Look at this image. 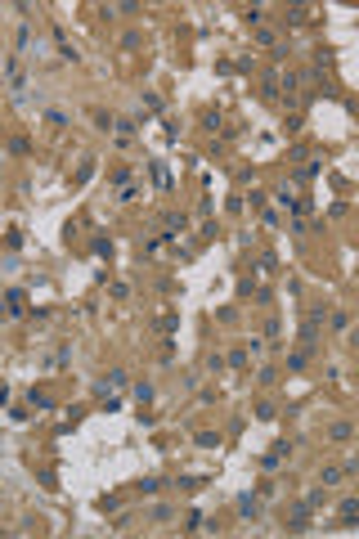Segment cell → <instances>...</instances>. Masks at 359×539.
Masks as SVG:
<instances>
[{"label": "cell", "mask_w": 359, "mask_h": 539, "mask_svg": "<svg viewBox=\"0 0 359 539\" xmlns=\"http://www.w3.org/2000/svg\"><path fill=\"white\" fill-rule=\"evenodd\" d=\"M283 454H288V445H274V449L265 454V468H278V463H283Z\"/></svg>", "instance_id": "6da1fadb"}, {"label": "cell", "mask_w": 359, "mask_h": 539, "mask_svg": "<svg viewBox=\"0 0 359 539\" xmlns=\"http://www.w3.org/2000/svg\"><path fill=\"white\" fill-rule=\"evenodd\" d=\"M305 18H310V9H305V5H296L292 14H288V23H305Z\"/></svg>", "instance_id": "7a4b0ae2"}]
</instances>
